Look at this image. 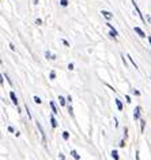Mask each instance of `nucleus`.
Instances as JSON below:
<instances>
[{
  "instance_id": "22",
  "label": "nucleus",
  "mask_w": 151,
  "mask_h": 160,
  "mask_svg": "<svg viewBox=\"0 0 151 160\" xmlns=\"http://www.w3.org/2000/svg\"><path fill=\"white\" fill-rule=\"evenodd\" d=\"M118 147H120V148H124V147H125V140H124V138H123V140H121L120 142H118Z\"/></svg>"
},
{
  "instance_id": "37",
  "label": "nucleus",
  "mask_w": 151,
  "mask_h": 160,
  "mask_svg": "<svg viewBox=\"0 0 151 160\" xmlns=\"http://www.w3.org/2000/svg\"><path fill=\"white\" fill-rule=\"evenodd\" d=\"M150 79H151V77H150Z\"/></svg>"
},
{
  "instance_id": "31",
  "label": "nucleus",
  "mask_w": 151,
  "mask_h": 160,
  "mask_svg": "<svg viewBox=\"0 0 151 160\" xmlns=\"http://www.w3.org/2000/svg\"><path fill=\"white\" fill-rule=\"evenodd\" d=\"M114 128H118V122H117V118H114Z\"/></svg>"
},
{
  "instance_id": "32",
  "label": "nucleus",
  "mask_w": 151,
  "mask_h": 160,
  "mask_svg": "<svg viewBox=\"0 0 151 160\" xmlns=\"http://www.w3.org/2000/svg\"><path fill=\"white\" fill-rule=\"evenodd\" d=\"M61 42H63V43H64V45H65V46H69V43H68V42H67V41H65V39H63V41H61Z\"/></svg>"
},
{
  "instance_id": "20",
  "label": "nucleus",
  "mask_w": 151,
  "mask_h": 160,
  "mask_svg": "<svg viewBox=\"0 0 151 160\" xmlns=\"http://www.w3.org/2000/svg\"><path fill=\"white\" fill-rule=\"evenodd\" d=\"M127 57H128V59H129V61H131V63H132V65H133V66H135V68H136V69H138V65H136V63H135V61H133V59H132V57H131V56H129V54H128V56H127Z\"/></svg>"
},
{
  "instance_id": "14",
  "label": "nucleus",
  "mask_w": 151,
  "mask_h": 160,
  "mask_svg": "<svg viewBox=\"0 0 151 160\" xmlns=\"http://www.w3.org/2000/svg\"><path fill=\"white\" fill-rule=\"evenodd\" d=\"M59 100H60V104H61V106H65L67 99H65L64 97H61V95H60V97H59Z\"/></svg>"
},
{
  "instance_id": "5",
  "label": "nucleus",
  "mask_w": 151,
  "mask_h": 160,
  "mask_svg": "<svg viewBox=\"0 0 151 160\" xmlns=\"http://www.w3.org/2000/svg\"><path fill=\"white\" fill-rule=\"evenodd\" d=\"M133 30H135V33L138 34V36L140 37V38H144V37H146V33H144V31L142 30L140 27H133Z\"/></svg>"
},
{
  "instance_id": "12",
  "label": "nucleus",
  "mask_w": 151,
  "mask_h": 160,
  "mask_svg": "<svg viewBox=\"0 0 151 160\" xmlns=\"http://www.w3.org/2000/svg\"><path fill=\"white\" fill-rule=\"evenodd\" d=\"M110 155H112V158L114 160H120V156H118V152L116 149H113L112 152H110Z\"/></svg>"
},
{
  "instance_id": "15",
  "label": "nucleus",
  "mask_w": 151,
  "mask_h": 160,
  "mask_svg": "<svg viewBox=\"0 0 151 160\" xmlns=\"http://www.w3.org/2000/svg\"><path fill=\"white\" fill-rule=\"evenodd\" d=\"M63 138L67 141V140H69V132H67V130H64L63 132Z\"/></svg>"
},
{
  "instance_id": "29",
  "label": "nucleus",
  "mask_w": 151,
  "mask_h": 160,
  "mask_svg": "<svg viewBox=\"0 0 151 160\" xmlns=\"http://www.w3.org/2000/svg\"><path fill=\"white\" fill-rule=\"evenodd\" d=\"M125 100L128 102V103H131V102H132V100H131V98L128 97V95H125Z\"/></svg>"
},
{
  "instance_id": "9",
  "label": "nucleus",
  "mask_w": 151,
  "mask_h": 160,
  "mask_svg": "<svg viewBox=\"0 0 151 160\" xmlns=\"http://www.w3.org/2000/svg\"><path fill=\"white\" fill-rule=\"evenodd\" d=\"M101 14H102V15L105 16V18L108 19V20H110V19L113 18V15H112V14L109 12V11H104V10H102V11H101Z\"/></svg>"
},
{
  "instance_id": "25",
  "label": "nucleus",
  "mask_w": 151,
  "mask_h": 160,
  "mask_svg": "<svg viewBox=\"0 0 151 160\" xmlns=\"http://www.w3.org/2000/svg\"><path fill=\"white\" fill-rule=\"evenodd\" d=\"M8 132H10V133H15V129H14V128L12 126H8Z\"/></svg>"
},
{
  "instance_id": "8",
  "label": "nucleus",
  "mask_w": 151,
  "mask_h": 160,
  "mask_svg": "<svg viewBox=\"0 0 151 160\" xmlns=\"http://www.w3.org/2000/svg\"><path fill=\"white\" fill-rule=\"evenodd\" d=\"M114 102H116V106H117V110L118 111H121V110H123V102L118 99V98H116Z\"/></svg>"
},
{
  "instance_id": "1",
  "label": "nucleus",
  "mask_w": 151,
  "mask_h": 160,
  "mask_svg": "<svg viewBox=\"0 0 151 160\" xmlns=\"http://www.w3.org/2000/svg\"><path fill=\"white\" fill-rule=\"evenodd\" d=\"M140 113H142V107L140 106H136L135 109H133V120H135V121L140 120Z\"/></svg>"
},
{
  "instance_id": "33",
  "label": "nucleus",
  "mask_w": 151,
  "mask_h": 160,
  "mask_svg": "<svg viewBox=\"0 0 151 160\" xmlns=\"http://www.w3.org/2000/svg\"><path fill=\"white\" fill-rule=\"evenodd\" d=\"M10 49H11V50H15V46H14L12 43H10Z\"/></svg>"
},
{
  "instance_id": "35",
  "label": "nucleus",
  "mask_w": 151,
  "mask_h": 160,
  "mask_svg": "<svg viewBox=\"0 0 151 160\" xmlns=\"http://www.w3.org/2000/svg\"><path fill=\"white\" fill-rule=\"evenodd\" d=\"M34 4H38V0H34Z\"/></svg>"
},
{
  "instance_id": "27",
  "label": "nucleus",
  "mask_w": 151,
  "mask_h": 160,
  "mask_svg": "<svg viewBox=\"0 0 151 160\" xmlns=\"http://www.w3.org/2000/svg\"><path fill=\"white\" fill-rule=\"evenodd\" d=\"M59 159H60V160H65V156L63 155L61 152H60V153H59Z\"/></svg>"
},
{
  "instance_id": "19",
  "label": "nucleus",
  "mask_w": 151,
  "mask_h": 160,
  "mask_svg": "<svg viewBox=\"0 0 151 160\" xmlns=\"http://www.w3.org/2000/svg\"><path fill=\"white\" fill-rule=\"evenodd\" d=\"M33 100L36 102L37 104H41V102H42V100H41V98H40V97H37V95H36V97H33Z\"/></svg>"
},
{
  "instance_id": "28",
  "label": "nucleus",
  "mask_w": 151,
  "mask_h": 160,
  "mask_svg": "<svg viewBox=\"0 0 151 160\" xmlns=\"http://www.w3.org/2000/svg\"><path fill=\"white\" fill-rule=\"evenodd\" d=\"M68 69H69V71H72V69H75V68H74V64H72V63H69V64H68Z\"/></svg>"
},
{
  "instance_id": "34",
  "label": "nucleus",
  "mask_w": 151,
  "mask_h": 160,
  "mask_svg": "<svg viewBox=\"0 0 151 160\" xmlns=\"http://www.w3.org/2000/svg\"><path fill=\"white\" fill-rule=\"evenodd\" d=\"M67 100H68L69 103H71V102H72V98H71V95H69V97H67Z\"/></svg>"
},
{
  "instance_id": "36",
  "label": "nucleus",
  "mask_w": 151,
  "mask_h": 160,
  "mask_svg": "<svg viewBox=\"0 0 151 160\" xmlns=\"http://www.w3.org/2000/svg\"><path fill=\"white\" fill-rule=\"evenodd\" d=\"M149 42H150V45H151V37H149Z\"/></svg>"
},
{
  "instance_id": "26",
  "label": "nucleus",
  "mask_w": 151,
  "mask_h": 160,
  "mask_svg": "<svg viewBox=\"0 0 151 160\" xmlns=\"http://www.w3.org/2000/svg\"><path fill=\"white\" fill-rule=\"evenodd\" d=\"M133 95H136V97H139V95H140V91H138V90H133Z\"/></svg>"
},
{
  "instance_id": "21",
  "label": "nucleus",
  "mask_w": 151,
  "mask_h": 160,
  "mask_svg": "<svg viewBox=\"0 0 151 160\" xmlns=\"http://www.w3.org/2000/svg\"><path fill=\"white\" fill-rule=\"evenodd\" d=\"M60 4H61L63 7H67V5H68V0H60Z\"/></svg>"
},
{
  "instance_id": "16",
  "label": "nucleus",
  "mask_w": 151,
  "mask_h": 160,
  "mask_svg": "<svg viewBox=\"0 0 151 160\" xmlns=\"http://www.w3.org/2000/svg\"><path fill=\"white\" fill-rule=\"evenodd\" d=\"M49 79H51V80H54V79H56V72H54V71H51V73H49Z\"/></svg>"
},
{
  "instance_id": "2",
  "label": "nucleus",
  "mask_w": 151,
  "mask_h": 160,
  "mask_svg": "<svg viewBox=\"0 0 151 160\" xmlns=\"http://www.w3.org/2000/svg\"><path fill=\"white\" fill-rule=\"evenodd\" d=\"M106 26L110 29V33H109V36L112 37V38H116V37L118 36V33H117V30H116L114 27H113V25H110V23H106Z\"/></svg>"
},
{
  "instance_id": "6",
  "label": "nucleus",
  "mask_w": 151,
  "mask_h": 160,
  "mask_svg": "<svg viewBox=\"0 0 151 160\" xmlns=\"http://www.w3.org/2000/svg\"><path fill=\"white\" fill-rule=\"evenodd\" d=\"M10 98H11V100H12V103L15 104V106H18V98H16V95H15V92L14 91L10 92Z\"/></svg>"
},
{
  "instance_id": "10",
  "label": "nucleus",
  "mask_w": 151,
  "mask_h": 160,
  "mask_svg": "<svg viewBox=\"0 0 151 160\" xmlns=\"http://www.w3.org/2000/svg\"><path fill=\"white\" fill-rule=\"evenodd\" d=\"M71 156H72V158H74L75 160H80V156H79V153H78L75 149H71Z\"/></svg>"
},
{
  "instance_id": "30",
  "label": "nucleus",
  "mask_w": 151,
  "mask_h": 160,
  "mask_svg": "<svg viewBox=\"0 0 151 160\" xmlns=\"http://www.w3.org/2000/svg\"><path fill=\"white\" fill-rule=\"evenodd\" d=\"M41 23H42L41 19H36V25H41Z\"/></svg>"
},
{
  "instance_id": "18",
  "label": "nucleus",
  "mask_w": 151,
  "mask_h": 160,
  "mask_svg": "<svg viewBox=\"0 0 151 160\" xmlns=\"http://www.w3.org/2000/svg\"><path fill=\"white\" fill-rule=\"evenodd\" d=\"M25 109H26V111H27V117H29V120H31V113H30V109H29L27 103L25 104Z\"/></svg>"
},
{
  "instance_id": "24",
  "label": "nucleus",
  "mask_w": 151,
  "mask_h": 160,
  "mask_svg": "<svg viewBox=\"0 0 151 160\" xmlns=\"http://www.w3.org/2000/svg\"><path fill=\"white\" fill-rule=\"evenodd\" d=\"M135 159L136 160H140V158H139V149H136V152H135Z\"/></svg>"
},
{
  "instance_id": "7",
  "label": "nucleus",
  "mask_w": 151,
  "mask_h": 160,
  "mask_svg": "<svg viewBox=\"0 0 151 160\" xmlns=\"http://www.w3.org/2000/svg\"><path fill=\"white\" fill-rule=\"evenodd\" d=\"M132 4H133V7H135V10H136V14H138L139 16H140V19H142V20H144V18H143V15H142V12H140V10H139V7H138V5H136L135 0H132Z\"/></svg>"
},
{
  "instance_id": "23",
  "label": "nucleus",
  "mask_w": 151,
  "mask_h": 160,
  "mask_svg": "<svg viewBox=\"0 0 151 160\" xmlns=\"http://www.w3.org/2000/svg\"><path fill=\"white\" fill-rule=\"evenodd\" d=\"M45 57H46V59H51V60H52V57H53V54H51V53H49V52H45Z\"/></svg>"
},
{
  "instance_id": "3",
  "label": "nucleus",
  "mask_w": 151,
  "mask_h": 160,
  "mask_svg": "<svg viewBox=\"0 0 151 160\" xmlns=\"http://www.w3.org/2000/svg\"><path fill=\"white\" fill-rule=\"evenodd\" d=\"M37 128H38V130H40V133H41V136H42V141H44V144L46 145V134H45V132H44V129H42V126H41V124H40L38 121H37Z\"/></svg>"
},
{
  "instance_id": "11",
  "label": "nucleus",
  "mask_w": 151,
  "mask_h": 160,
  "mask_svg": "<svg viewBox=\"0 0 151 160\" xmlns=\"http://www.w3.org/2000/svg\"><path fill=\"white\" fill-rule=\"evenodd\" d=\"M49 106H51V109H52V113L53 114H57V109H56V104H54V102H49Z\"/></svg>"
},
{
  "instance_id": "4",
  "label": "nucleus",
  "mask_w": 151,
  "mask_h": 160,
  "mask_svg": "<svg viewBox=\"0 0 151 160\" xmlns=\"http://www.w3.org/2000/svg\"><path fill=\"white\" fill-rule=\"evenodd\" d=\"M49 121H51V125H52V128H53V129H56V128L59 126V124H57V120L54 118V114H53V113H52L51 117H49Z\"/></svg>"
},
{
  "instance_id": "13",
  "label": "nucleus",
  "mask_w": 151,
  "mask_h": 160,
  "mask_svg": "<svg viewBox=\"0 0 151 160\" xmlns=\"http://www.w3.org/2000/svg\"><path fill=\"white\" fill-rule=\"evenodd\" d=\"M144 128H146V121L140 118V130H142V133L144 132Z\"/></svg>"
},
{
  "instance_id": "17",
  "label": "nucleus",
  "mask_w": 151,
  "mask_h": 160,
  "mask_svg": "<svg viewBox=\"0 0 151 160\" xmlns=\"http://www.w3.org/2000/svg\"><path fill=\"white\" fill-rule=\"evenodd\" d=\"M68 114L71 115V117H74V109H72V106H71V103L68 104Z\"/></svg>"
}]
</instances>
